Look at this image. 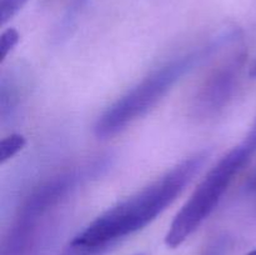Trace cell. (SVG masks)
I'll return each mask as SVG.
<instances>
[{
    "instance_id": "obj_3",
    "label": "cell",
    "mask_w": 256,
    "mask_h": 255,
    "mask_svg": "<svg viewBox=\"0 0 256 255\" xmlns=\"http://www.w3.org/2000/svg\"><path fill=\"white\" fill-rule=\"evenodd\" d=\"M89 175L90 169L68 170L35 188L19 208L2 255H39L58 210Z\"/></svg>"
},
{
    "instance_id": "obj_6",
    "label": "cell",
    "mask_w": 256,
    "mask_h": 255,
    "mask_svg": "<svg viewBox=\"0 0 256 255\" xmlns=\"http://www.w3.org/2000/svg\"><path fill=\"white\" fill-rule=\"evenodd\" d=\"M26 144V140L20 134H12L0 142V162L4 164L18 154Z\"/></svg>"
},
{
    "instance_id": "obj_12",
    "label": "cell",
    "mask_w": 256,
    "mask_h": 255,
    "mask_svg": "<svg viewBox=\"0 0 256 255\" xmlns=\"http://www.w3.org/2000/svg\"><path fill=\"white\" fill-rule=\"evenodd\" d=\"M252 75H254V76H256V66L254 68V70H252Z\"/></svg>"
},
{
    "instance_id": "obj_4",
    "label": "cell",
    "mask_w": 256,
    "mask_h": 255,
    "mask_svg": "<svg viewBox=\"0 0 256 255\" xmlns=\"http://www.w3.org/2000/svg\"><path fill=\"white\" fill-rule=\"evenodd\" d=\"M256 152V146L245 138L244 142L229 150L202 180L192 196L179 210L165 235L170 249L180 246L214 212L238 172Z\"/></svg>"
},
{
    "instance_id": "obj_1",
    "label": "cell",
    "mask_w": 256,
    "mask_h": 255,
    "mask_svg": "<svg viewBox=\"0 0 256 255\" xmlns=\"http://www.w3.org/2000/svg\"><path fill=\"white\" fill-rule=\"evenodd\" d=\"M206 156L199 152L182 160L146 188L106 210L75 235L59 255H106L156 219L182 194L205 164Z\"/></svg>"
},
{
    "instance_id": "obj_8",
    "label": "cell",
    "mask_w": 256,
    "mask_h": 255,
    "mask_svg": "<svg viewBox=\"0 0 256 255\" xmlns=\"http://www.w3.org/2000/svg\"><path fill=\"white\" fill-rule=\"evenodd\" d=\"M19 42V32L12 28L5 30L0 36V52H2V60H4L10 54L12 49Z\"/></svg>"
},
{
    "instance_id": "obj_7",
    "label": "cell",
    "mask_w": 256,
    "mask_h": 255,
    "mask_svg": "<svg viewBox=\"0 0 256 255\" xmlns=\"http://www.w3.org/2000/svg\"><path fill=\"white\" fill-rule=\"evenodd\" d=\"M28 0H0V20L2 25L6 24L26 4Z\"/></svg>"
},
{
    "instance_id": "obj_2",
    "label": "cell",
    "mask_w": 256,
    "mask_h": 255,
    "mask_svg": "<svg viewBox=\"0 0 256 255\" xmlns=\"http://www.w3.org/2000/svg\"><path fill=\"white\" fill-rule=\"evenodd\" d=\"M229 40H232L229 35L220 36V39L205 45L202 49L175 58L154 70L100 115L94 126L95 135L99 139H108L124 130L128 125L155 106L182 76L212 56Z\"/></svg>"
},
{
    "instance_id": "obj_5",
    "label": "cell",
    "mask_w": 256,
    "mask_h": 255,
    "mask_svg": "<svg viewBox=\"0 0 256 255\" xmlns=\"http://www.w3.org/2000/svg\"><path fill=\"white\" fill-rule=\"evenodd\" d=\"M245 62L242 49L228 55L204 80L192 102V114L199 119L214 116L228 105L234 95Z\"/></svg>"
},
{
    "instance_id": "obj_11",
    "label": "cell",
    "mask_w": 256,
    "mask_h": 255,
    "mask_svg": "<svg viewBox=\"0 0 256 255\" xmlns=\"http://www.w3.org/2000/svg\"><path fill=\"white\" fill-rule=\"evenodd\" d=\"M248 255H256V249H255V250H252V252H250L249 254H248Z\"/></svg>"
},
{
    "instance_id": "obj_13",
    "label": "cell",
    "mask_w": 256,
    "mask_h": 255,
    "mask_svg": "<svg viewBox=\"0 0 256 255\" xmlns=\"http://www.w3.org/2000/svg\"><path fill=\"white\" fill-rule=\"evenodd\" d=\"M134 255H146L145 252H138V254H134Z\"/></svg>"
},
{
    "instance_id": "obj_10",
    "label": "cell",
    "mask_w": 256,
    "mask_h": 255,
    "mask_svg": "<svg viewBox=\"0 0 256 255\" xmlns=\"http://www.w3.org/2000/svg\"><path fill=\"white\" fill-rule=\"evenodd\" d=\"M250 189L254 190V192H256V175L254 178H252V182H250Z\"/></svg>"
},
{
    "instance_id": "obj_9",
    "label": "cell",
    "mask_w": 256,
    "mask_h": 255,
    "mask_svg": "<svg viewBox=\"0 0 256 255\" xmlns=\"http://www.w3.org/2000/svg\"><path fill=\"white\" fill-rule=\"evenodd\" d=\"M228 246H229V239L226 236H222L212 242V245L206 248L202 255H225Z\"/></svg>"
}]
</instances>
